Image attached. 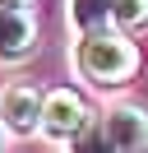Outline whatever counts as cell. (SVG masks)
Here are the masks:
<instances>
[{
	"mask_svg": "<svg viewBox=\"0 0 148 153\" xmlns=\"http://www.w3.org/2000/svg\"><path fill=\"white\" fill-rule=\"evenodd\" d=\"M79 70L92 79V84H125L130 74L139 70V51L125 33H88L79 42Z\"/></svg>",
	"mask_w": 148,
	"mask_h": 153,
	"instance_id": "cell-1",
	"label": "cell"
},
{
	"mask_svg": "<svg viewBox=\"0 0 148 153\" xmlns=\"http://www.w3.org/2000/svg\"><path fill=\"white\" fill-rule=\"evenodd\" d=\"M42 130L51 139H79L92 130V111L74 88H51L42 102Z\"/></svg>",
	"mask_w": 148,
	"mask_h": 153,
	"instance_id": "cell-2",
	"label": "cell"
},
{
	"mask_svg": "<svg viewBox=\"0 0 148 153\" xmlns=\"http://www.w3.org/2000/svg\"><path fill=\"white\" fill-rule=\"evenodd\" d=\"M42 102L46 97L37 93L33 84H9L0 93V125L9 134H33L42 130Z\"/></svg>",
	"mask_w": 148,
	"mask_h": 153,
	"instance_id": "cell-3",
	"label": "cell"
},
{
	"mask_svg": "<svg viewBox=\"0 0 148 153\" xmlns=\"http://www.w3.org/2000/svg\"><path fill=\"white\" fill-rule=\"evenodd\" d=\"M111 153H148V116L144 107H111L102 121Z\"/></svg>",
	"mask_w": 148,
	"mask_h": 153,
	"instance_id": "cell-4",
	"label": "cell"
},
{
	"mask_svg": "<svg viewBox=\"0 0 148 153\" xmlns=\"http://www.w3.org/2000/svg\"><path fill=\"white\" fill-rule=\"evenodd\" d=\"M33 47H37V23H33V14L0 5V60H23Z\"/></svg>",
	"mask_w": 148,
	"mask_h": 153,
	"instance_id": "cell-5",
	"label": "cell"
},
{
	"mask_svg": "<svg viewBox=\"0 0 148 153\" xmlns=\"http://www.w3.org/2000/svg\"><path fill=\"white\" fill-rule=\"evenodd\" d=\"M111 5L116 0H70V23L88 37V33H102L111 23Z\"/></svg>",
	"mask_w": 148,
	"mask_h": 153,
	"instance_id": "cell-6",
	"label": "cell"
},
{
	"mask_svg": "<svg viewBox=\"0 0 148 153\" xmlns=\"http://www.w3.org/2000/svg\"><path fill=\"white\" fill-rule=\"evenodd\" d=\"M111 23H120V28H148V0H116L111 5Z\"/></svg>",
	"mask_w": 148,
	"mask_h": 153,
	"instance_id": "cell-7",
	"label": "cell"
},
{
	"mask_svg": "<svg viewBox=\"0 0 148 153\" xmlns=\"http://www.w3.org/2000/svg\"><path fill=\"white\" fill-rule=\"evenodd\" d=\"M0 5H9V10H28L33 0H0Z\"/></svg>",
	"mask_w": 148,
	"mask_h": 153,
	"instance_id": "cell-8",
	"label": "cell"
}]
</instances>
